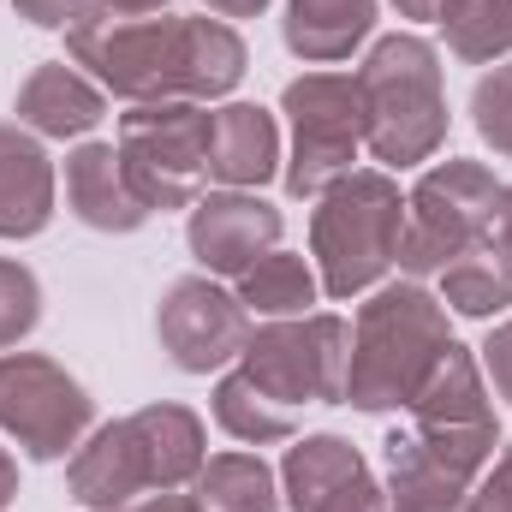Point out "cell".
I'll list each match as a JSON object with an SVG mask.
<instances>
[{
	"mask_svg": "<svg viewBox=\"0 0 512 512\" xmlns=\"http://www.w3.org/2000/svg\"><path fill=\"white\" fill-rule=\"evenodd\" d=\"M66 48L108 96L143 102H221L245 78V42L227 18H102L72 24Z\"/></svg>",
	"mask_w": 512,
	"mask_h": 512,
	"instance_id": "6da1fadb",
	"label": "cell"
},
{
	"mask_svg": "<svg viewBox=\"0 0 512 512\" xmlns=\"http://www.w3.org/2000/svg\"><path fill=\"white\" fill-rule=\"evenodd\" d=\"M447 346H453V334H447V310H441L435 292H423L417 280L382 286L358 310V328H352L346 405H358V411L411 405Z\"/></svg>",
	"mask_w": 512,
	"mask_h": 512,
	"instance_id": "7a4b0ae2",
	"label": "cell"
},
{
	"mask_svg": "<svg viewBox=\"0 0 512 512\" xmlns=\"http://www.w3.org/2000/svg\"><path fill=\"white\" fill-rule=\"evenodd\" d=\"M364 96V149L387 167H417L447 137V90H441V54L423 36H382L370 60L358 66Z\"/></svg>",
	"mask_w": 512,
	"mask_h": 512,
	"instance_id": "3957f363",
	"label": "cell"
},
{
	"mask_svg": "<svg viewBox=\"0 0 512 512\" xmlns=\"http://www.w3.org/2000/svg\"><path fill=\"white\" fill-rule=\"evenodd\" d=\"M399 227H405V197L387 173H346L334 191L316 197L310 215V256L322 268L328 298H358L399 262Z\"/></svg>",
	"mask_w": 512,
	"mask_h": 512,
	"instance_id": "277c9868",
	"label": "cell"
},
{
	"mask_svg": "<svg viewBox=\"0 0 512 512\" xmlns=\"http://www.w3.org/2000/svg\"><path fill=\"white\" fill-rule=\"evenodd\" d=\"M495 203H501V179L483 161H441L429 167L411 197H405V227H399V268L411 280L453 268L465 251H477L495 233Z\"/></svg>",
	"mask_w": 512,
	"mask_h": 512,
	"instance_id": "5b68a950",
	"label": "cell"
},
{
	"mask_svg": "<svg viewBox=\"0 0 512 512\" xmlns=\"http://www.w3.org/2000/svg\"><path fill=\"white\" fill-rule=\"evenodd\" d=\"M209 108L203 102H143L120 114V167L137 203L155 209H191L209 179Z\"/></svg>",
	"mask_w": 512,
	"mask_h": 512,
	"instance_id": "8992f818",
	"label": "cell"
},
{
	"mask_svg": "<svg viewBox=\"0 0 512 512\" xmlns=\"http://www.w3.org/2000/svg\"><path fill=\"white\" fill-rule=\"evenodd\" d=\"M346 358H352V328L340 316H280L251 328L239 370L251 376L274 405H334L346 399Z\"/></svg>",
	"mask_w": 512,
	"mask_h": 512,
	"instance_id": "52a82bcc",
	"label": "cell"
},
{
	"mask_svg": "<svg viewBox=\"0 0 512 512\" xmlns=\"http://www.w3.org/2000/svg\"><path fill=\"white\" fill-rule=\"evenodd\" d=\"M280 108L292 120V161L280 167L292 197H322L346 173H358L352 167L358 149H364V96H358V78L304 72V78L286 84Z\"/></svg>",
	"mask_w": 512,
	"mask_h": 512,
	"instance_id": "ba28073f",
	"label": "cell"
},
{
	"mask_svg": "<svg viewBox=\"0 0 512 512\" xmlns=\"http://www.w3.org/2000/svg\"><path fill=\"white\" fill-rule=\"evenodd\" d=\"M405 411H411V435L441 465H453L471 483L489 471V459L501 447V423H495V405H489V387H483V364L465 346L441 352V364L429 370V382L417 387V399Z\"/></svg>",
	"mask_w": 512,
	"mask_h": 512,
	"instance_id": "9c48e42d",
	"label": "cell"
},
{
	"mask_svg": "<svg viewBox=\"0 0 512 512\" xmlns=\"http://www.w3.org/2000/svg\"><path fill=\"white\" fill-rule=\"evenodd\" d=\"M96 423V399L78 376H66L42 352H6L0 358V429L30 459H66Z\"/></svg>",
	"mask_w": 512,
	"mask_h": 512,
	"instance_id": "30bf717a",
	"label": "cell"
},
{
	"mask_svg": "<svg viewBox=\"0 0 512 512\" xmlns=\"http://www.w3.org/2000/svg\"><path fill=\"white\" fill-rule=\"evenodd\" d=\"M155 334H161V352L185 376H209V370H221L245 352L251 310L239 304V292L215 286L209 274H185V280L167 286V298L155 310Z\"/></svg>",
	"mask_w": 512,
	"mask_h": 512,
	"instance_id": "8fae6325",
	"label": "cell"
},
{
	"mask_svg": "<svg viewBox=\"0 0 512 512\" xmlns=\"http://www.w3.org/2000/svg\"><path fill=\"white\" fill-rule=\"evenodd\" d=\"M280 209L262 203L256 191H209L191 203V221H185V239L191 256L209 268V274H245L256 256H268L280 245Z\"/></svg>",
	"mask_w": 512,
	"mask_h": 512,
	"instance_id": "7c38bea8",
	"label": "cell"
},
{
	"mask_svg": "<svg viewBox=\"0 0 512 512\" xmlns=\"http://www.w3.org/2000/svg\"><path fill=\"white\" fill-rule=\"evenodd\" d=\"M72 501L90 512L108 507H131L143 489H155V465H149V447L137 435V423L120 417V423H102L78 453H72Z\"/></svg>",
	"mask_w": 512,
	"mask_h": 512,
	"instance_id": "4fadbf2b",
	"label": "cell"
},
{
	"mask_svg": "<svg viewBox=\"0 0 512 512\" xmlns=\"http://www.w3.org/2000/svg\"><path fill=\"white\" fill-rule=\"evenodd\" d=\"M280 173V131L274 114L256 102H227L209 120V179L227 191H256Z\"/></svg>",
	"mask_w": 512,
	"mask_h": 512,
	"instance_id": "5bb4252c",
	"label": "cell"
},
{
	"mask_svg": "<svg viewBox=\"0 0 512 512\" xmlns=\"http://www.w3.org/2000/svg\"><path fill=\"white\" fill-rule=\"evenodd\" d=\"M66 203L96 233H137L149 221V209L126 185V167H120L114 143H78L66 155Z\"/></svg>",
	"mask_w": 512,
	"mask_h": 512,
	"instance_id": "9a60e30c",
	"label": "cell"
},
{
	"mask_svg": "<svg viewBox=\"0 0 512 512\" xmlns=\"http://www.w3.org/2000/svg\"><path fill=\"white\" fill-rule=\"evenodd\" d=\"M54 221V161L36 131L0 126V239H36Z\"/></svg>",
	"mask_w": 512,
	"mask_h": 512,
	"instance_id": "2e32d148",
	"label": "cell"
},
{
	"mask_svg": "<svg viewBox=\"0 0 512 512\" xmlns=\"http://www.w3.org/2000/svg\"><path fill=\"white\" fill-rule=\"evenodd\" d=\"M102 114H108V96L78 66H36L18 84V120L36 137H84L102 126Z\"/></svg>",
	"mask_w": 512,
	"mask_h": 512,
	"instance_id": "e0dca14e",
	"label": "cell"
},
{
	"mask_svg": "<svg viewBox=\"0 0 512 512\" xmlns=\"http://www.w3.org/2000/svg\"><path fill=\"white\" fill-rule=\"evenodd\" d=\"M387 512H465L471 507V477L441 465L417 435L387 441Z\"/></svg>",
	"mask_w": 512,
	"mask_h": 512,
	"instance_id": "ac0fdd59",
	"label": "cell"
},
{
	"mask_svg": "<svg viewBox=\"0 0 512 512\" xmlns=\"http://www.w3.org/2000/svg\"><path fill=\"white\" fill-rule=\"evenodd\" d=\"M376 30V0H286V48L310 66L346 60L358 42H370Z\"/></svg>",
	"mask_w": 512,
	"mask_h": 512,
	"instance_id": "d6986e66",
	"label": "cell"
},
{
	"mask_svg": "<svg viewBox=\"0 0 512 512\" xmlns=\"http://www.w3.org/2000/svg\"><path fill=\"white\" fill-rule=\"evenodd\" d=\"M370 477L364 453L346 441V435H304L298 447H286V465H280V501L292 512H316L328 495H340L346 483Z\"/></svg>",
	"mask_w": 512,
	"mask_h": 512,
	"instance_id": "ffe728a7",
	"label": "cell"
},
{
	"mask_svg": "<svg viewBox=\"0 0 512 512\" xmlns=\"http://www.w3.org/2000/svg\"><path fill=\"white\" fill-rule=\"evenodd\" d=\"M197 512H280V477L262 453H215L191 477Z\"/></svg>",
	"mask_w": 512,
	"mask_h": 512,
	"instance_id": "44dd1931",
	"label": "cell"
},
{
	"mask_svg": "<svg viewBox=\"0 0 512 512\" xmlns=\"http://www.w3.org/2000/svg\"><path fill=\"white\" fill-rule=\"evenodd\" d=\"M131 423H137V435H143V447H149L155 489H185V483L203 471L209 447H203L197 411H185V405H143V411H131Z\"/></svg>",
	"mask_w": 512,
	"mask_h": 512,
	"instance_id": "7402d4cb",
	"label": "cell"
},
{
	"mask_svg": "<svg viewBox=\"0 0 512 512\" xmlns=\"http://www.w3.org/2000/svg\"><path fill=\"white\" fill-rule=\"evenodd\" d=\"M322 298V274L292 251H268L256 256L251 268L239 274V304L280 322V316H310V304Z\"/></svg>",
	"mask_w": 512,
	"mask_h": 512,
	"instance_id": "603a6c76",
	"label": "cell"
},
{
	"mask_svg": "<svg viewBox=\"0 0 512 512\" xmlns=\"http://www.w3.org/2000/svg\"><path fill=\"white\" fill-rule=\"evenodd\" d=\"M441 298L459 316H471V322H489V316L512 310V256L483 239L477 251H465L453 268H441Z\"/></svg>",
	"mask_w": 512,
	"mask_h": 512,
	"instance_id": "cb8c5ba5",
	"label": "cell"
},
{
	"mask_svg": "<svg viewBox=\"0 0 512 512\" xmlns=\"http://www.w3.org/2000/svg\"><path fill=\"white\" fill-rule=\"evenodd\" d=\"M215 423H221L233 441H245V447L292 441V429H298L292 405H274V399L245 376V370H233V376H221V382H215Z\"/></svg>",
	"mask_w": 512,
	"mask_h": 512,
	"instance_id": "d4e9b609",
	"label": "cell"
},
{
	"mask_svg": "<svg viewBox=\"0 0 512 512\" xmlns=\"http://www.w3.org/2000/svg\"><path fill=\"white\" fill-rule=\"evenodd\" d=\"M435 24L447 30V48L471 66L512 54V0H447Z\"/></svg>",
	"mask_w": 512,
	"mask_h": 512,
	"instance_id": "484cf974",
	"label": "cell"
},
{
	"mask_svg": "<svg viewBox=\"0 0 512 512\" xmlns=\"http://www.w3.org/2000/svg\"><path fill=\"white\" fill-rule=\"evenodd\" d=\"M471 126H477V137L495 155L512 161V60H501L495 72L477 78V90H471Z\"/></svg>",
	"mask_w": 512,
	"mask_h": 512,
	"instance_id": "4316f807",
	"label": "cell"
},
{
	"mask_svg": "<svg viewBox=\"0 0 512 512\" xmlns=\"http://www.w3.org/2000/svg\"><path fill=\"white\" fill-rule=\"evenodd\" d=\"M36 322H42V286H36V274L24 262L0 256V352L18 346Z\"/></svg>",
	"mask_w": 512,
	"mask_h": 512,
	"instance_id": "83f0119b",
	"label": "cell"
},
{
	"mask_svg": "<svg viewBox=\"0 0 512 512\" xmlns=\"http://www.w3.org/2000/svg\"><path fill=\"white\" fill-rule=\"evenodd\" d=\"M471 512H512V447H501L495 471L471 489Z\"/></svg>",
	"mask_w": 512,
	"mask_h": 512,
	"instance_id": "f1b7e54d",
	"label": "cell"
},
{
	"mask_svg": "<svg viewBox=\"0 0 512 512\" xmlns=\"http://www.w3.org/2000/svg\"><path fill=\"white\" fill-rule=\"evenodd\" d=\"M483 370H489V382L501 399H512V322H501L489 340H483Z\"/></svg>",
	"mask_w": 512,
	"mask_h": 512,
	"instance_id": "f546056e",
	"label": "cell"
},
{
	"mask_svg": "<svg viewBox=\"0 0 512 512\" xmlns=\"http://www.w3.org/2000/svg\"><path fill=\"white\" fill-rule=\"evenodd\" d=\"M316 512H387V489L376 477H358V483H346L340 495H328Z\"/></svg>",
	"mask_w": 512,
	"mask_h": 512,
	"instance_id": "4dcf8cb0",
	"label": "cell"
},
{
	"mask_svg": "<svg viewBox=\"0 0 512 512\" xmlns=\"http://www.w3.org/2000/svg\"><path fill=\"white\" fill-rule=\"evenodd\" d=\"M18 12L42 30H72L84 18V0H18Z\"/></svg>",
	"mask_w": 512,
	"mask_h": 512,
	"instance_id": "1f68e13d",
	"label": "cell"
},
{
	"mask_svg": "<svg viewBox=\"0 0 512 512\" xmlns=\"http://www.w3.org/2000/svg\"><path fill=\"white\" fill-rule=\"evenodd\" d=\"M167 0H84L78 24H102V18H155Z\"/></svg>",
	"mask_w": 512,
	"mask_h": 512,
	"instance_id": "d6a6232c",
	"label": "cell"
},
{
	"mask_svg": "<svg viewBox=\"0 0 512 512\" xmlns=\"http://www.w3.org/2000/svg\"><path fill=\"white\" fill-rule=\"evenodd\" d=\"M131 512H197V501H191V495H179V489H155L149 501H137Z\"/></svg>",
	"mask_w": 512,
	"mask_h": 512,
	"instance_id": "836d02e7",
	"label": "cell"
},
{
	"mask_svg": "<svg viewBox=\"0 0 512 512\" xmlns=\"http://www.w3.org/2000/svg\"><path fill=\"white\" fill-rule=\"evenodd\" d=\"M495 245L512 256V185H501V203H495Z\"/></svg>",
	"mask_w": 512,
	"mask_h": 512,
	"instance_id": "e575fe53",
	"label": "cell"
},
{
	"mask_svg": "<svg viewBox=\"0 0 512 512\" xmlns=\"http://www.w3.org/2000/svg\"><path fill=\"white\" fill-rule=\"evenodd\" d=\"M203 6H209L215 18H256L268 0H203Z\"/></svg>",
	"mask_w": 512,
	"mask_h": 512,
	"instance_id": "d590c367",
	"label": "cell"
},
{
	"mask_svg": "<svg viewBox=\"0 0 512 512\" xmlns=\"http://www.w3.org/2000/svg\"><path fill=\"white\" fill-rule=\"evenodd\" d=\"M393 6H399V18H441L447 0H393Z\"/></svg>",
	"mask_w": 512,
	"mask_h": 512,
	"instance_id": "8d00e7d4",
	"label": "cell"
},
{
	"mask_svg": "<svg viewBox=\"0 0 512 512\" xmlns=\"http://www.w3.org/2000/svg\"><path fill=\"white\" fill-rule=\"evenodd\" d=\"M12 495H18V465H12L6 447H0V507H12Z\"/></svg>",
	"mask_w": 512,
	"mask_h": 512,
	"instance_id": "74e56055",
	"label": "cell"
},
{
	"mask_svg": "<svg viewBox=\"0 0 512 512\" xmlns=\"http://www.w3.org/2000/svg\"><path fill=\"white\" fill-rule=\"evenodd\" d=\"M108 512H131V507H108Z\"/></svg>",
	"mask_w": 512,
	"mask_h": 512,
	"instance_id": "f35d334b",
	"label": "cell"
},
{
	"mask_svg": "<svg viewBox=\"0 0 512 512\" xmlns=\"http://www.w3.org/2000/svg\"><path fill=\"white\" fill-rule=\"evenodd\" d=\"M465 512H471V507H465Z\"/></svg>",
	"mask_w": 512,
	"mask_h": 512,
	"instance_id": "ab89813d",
	"label": "cell"
}]
</instances>
